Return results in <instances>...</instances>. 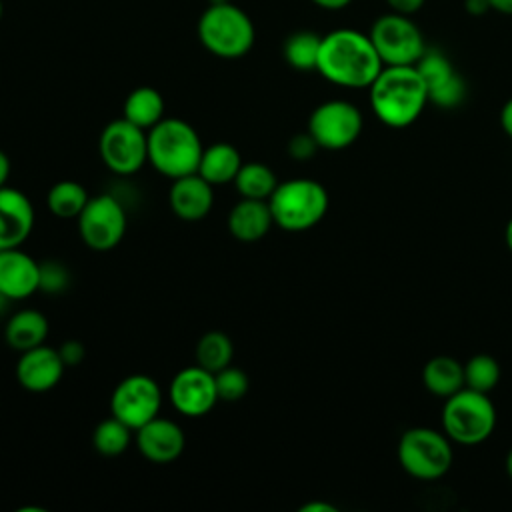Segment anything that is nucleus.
I'll use <instances>...</instances> for the list:
<instances>
[{
    "label": "nucleus",
    "mask_w": 512,
    "mask_h": 512,
    "mask_svg": "<svg viewBox=\"0 0 512 512\" xmlns=\"http://www.w3.org/2000/svg\"><path fill=\"white\" fill-rule=\"evenodd\" d=\"M234 344L226 332L210 330L200 336L196 344V364L216 374L218 370L232 364Z\"/></svg>",
    "instance_id": "obj_27"
},
{
    "label": "nucleus",
    "mask_w": 512,
    "mask_h": 512,
    "mask_svg": "<svg viewBox=\"0 0 512 512\" xmlns=\"http://www.w3.org/2000/svg\"><path fill=\"white\" fill-rule=\"evenodd\" d=\"M504 466H506V474L510 476V480H512V448L508 450V454H506V462H504Z\"/></svg>",
    "instance_id": "obj_43"
},
{
    "label": "nucleus",
    "mask_w": 512,
    "mask_h": 512,
    "mask_svg": "<svg viewBox=\"0 0 512 512\" xmlns=\"http://www.w3.org/2000/svg\"><path fill=\"white\" fill-rule=\"evenodd\" d=\"M268 204L276 226L286 232H304L326 216L328 192L312 178H292L278 182Z\"/></svg>",
    "instance_id": "obj_5"
},
{
    "label": "nucleus",
    "mask_w": 512,
    "mask_h": 512,
    "mask_svg": "<svg viewBox=\"0 0 512 512\" xmlns=\"http://www.w3.org/2000/svg\"><path fill=\"white\" fill-rule=\"evenodd\" d=\"M500 380V364L490 354H474L464 364V386L478 390V392H490L496 388Z\"/></svg>",
    "instance_id": "obj_30"
},
{
    "label": "nucleus",
    "mask_w": 512,
    "mask_h": 512,
    "mask_svg": "<svg viewBox=\"0 0 512 512\" xmlns=\"http://www.w3.org/2000/svg\"><path fill=\"white\" fill-rule=\"evenodd\" d=\"M160 406L162 390L158 382L146 374H130L122 378L110 396V414L134 432L156 418Z\"/></svg>",
    "instance_id": "obj_12"
},
{
    "label": "nucleus",
    "mask_w": 512,
    "mask_h": 512,
    "mask_svg": "<svg viewBox=\"0 0 512 512\" xmlns=\"http://www.w3.org/2000/svg\"><path fill=\"white\" fill-rule=\"evenodd\" d=\"M500 126L506 132V136L512 138V98H508L500 110Z\"/></svg>",
    "instance_id": "obj_36"
},
{
    "label": "nucleus",
    "mask_w": 512,
    "mask_h": 512,
    "mask_svg": "<svg viewBox=\"0 0 512 512\" xmlns=\"http://www.w3.org/2000/svg\"><path fill=\"white\" fill-rule=\"evenodd\" d=\"M34 228V206L30 198L12 186L0 188V250L18 248Z\"/></svg>",
    "instance_id": "obj_17"
},
{
    "label": "nucleus",
    "mask_w": 512,
    "mask_h": 512,
    "mask_svg": "<svg viewBox=\"0 0 512 512\" xmlns=\"http://www.w3.org/2000/svg\"><path fill=\"white\" fill-rule=\"evenodd\" d=\"M240 166H242V158L234 144L214 142L210 146H204L202 158L198 164V174L212 186H222V184L234 182Z\"/></svg>",
    "instance_id": "obj_22"
},
{
    "label": "nucleus",
    "mask_w": 512,
    "mask_h": 512,
    "mask_svg": "<svg viewBox=\"0 0 512 512\" xmlns=\"http://www.w3.org/2000/svg\"><path fill=\"white\" fill-rule=\"evenodd\" d=\"M308 132L320 148L344 150L362 132V112L348 100L322 102L308 118Z\"/></svg>",
    "instance_id": "obj_11"
},
{
    "label": "nucleus",
    "mask_w": 512,
    "mask_h": 512,
    "mask_svg": "<svg viewBox=\"0 0 512 512\" xmlns=\"http://www.w3.org/2000/svg\"><path fill=\"white\" fill-rule=\"evenodd\" d=\"M316 6L326 8V10H342L346 8L352 0H312Z\"/></svg>",
    "instance_id": "obj_40"
},
{
    "label": "nucleus",
    "mask_w": 512,
    "mask_h": 512,
    "mask_svg": "<svg viewBox=\"0 0 512 512\" xmlns=\"http://www.w3.org/2000/svg\"><path fill=\"white\" fill-rule=\"evenodd\" d=\"M368 36L384 66H414L426 50L420 28L398 12L376 18Z\"/></svg>",
    "instance_id": "obj_8"
},
{
    "label": "nucleus",
    "mask_w": 512,
    "mask_h": 512,
    "mask_svg": "<svg viewBox=\"0 0 512 512\" xmlns=\"http://www.w3.org/2000/svg\"><path fill=\"white\" fill-rule=\"evenodd\" d=\"M228 230L240 242H258L274 226L268 200L240 198L228 212Z\"/></svg>",
    "instance_id": "obj_20"
},
{
    "label": "nucleus",
    "mask_w": 512,
    "mask_h": 512,
    "mask_svg": "<svg viewBox=\"0 0 512 512\" xmlns=\"http://www.w3.org/2000/svg\"><path fill=\"white\" fill-rule=\"evenodd\" d=\"M464 6L470 14L474 16H480V14H486L490 10V4L488 0H464Z\"/></svg>",
    "instance_id": "obj_37"
},
{
    "label": "nucleus",
    "mask_w": 512,
    "mask_h": 512,
    "mask_svg": "<svg viewBox=\"0 0 512 512\" xmlns=\"http://www.w3.org/2000/svg\"><path fill=\"white\" fill-rule=\"evenodd\" d=\"M124 118L138 128L150 130L164 118V98L152 86L134 88L124 100Z\"/></svg>",
    "instance_id": "obj_24"
},
{
    "label": "nucleus",
    "mask_w": 512,
    "mask_h": 512,
    "mask_svg": "<svg viewBox=\"0 0 512 512\" xmlns=\"http://www.w3.org/2000/svg\"><path fill=\"white\" fill-rule=\"evenodd\" d=\"M496 408L486 392L462 388L442 406V432L456 444L476 446L492 436Z\"/></svg>",
    "instance_id": "obj_6"
},
{
    "label": "nucleus",
    "mask_w": 512,
    "mask_h": 512,
    "mask_svg": "<svg viewBox=\"0 0 512 512\" xmlns=\"http://www.w3.org/2000/svg\"><path fill=\"white\" fill-rule=\"evenodd\" d=\"M40 290V262L20 246L0 250V292L8 300H24Z\"/></svg>",
    "instance_id": "obj_18"
},
{
    "label": "nucleus",
    "mask_w": 512,
    "mask_h": 512,
    "mask_svg": "<svg viewBox=\"0 0 512 512\" xmlns=\"http://www.w3.org/2000/svg\"><path fill=\"white\" fill-rule=\"evenodd\" d=\"M320 42L322 36L310 30H298L290 34L284 42V60L294 68V70H316L318 64V54H320Z\"/></svg>",
    "instance_id": "obj_28"
},
{
    "label": "nucleus",
    "mask_w": 512,
    "mask_h": 512,
    "mask_svg": "<svg viewBox=\"0 0 512 512\" xmlns=\"http://www.w3.org/2000/svg\"><path fill=\"white\" fill-rule=\"evenodd\" d=\"M90 200L86 188L76 180H60L46 194V206L50 214L58 218H78Z\"/></svg>",
    "instance_id": "obj_26"
},
{
    "label": "nucleus",
    "mask_w": 512,
    "mask_h": 512,
    "mask_svg": "<svg viewBox=\"0 0 512 512\" xmlns=\"http://www.w3.org/2000/svg\"><path fill=\"white\" fill-rule=\"evenodd\" d=\"M214 380H216L218 400L222 402H238L240 398H244V394L250 388L248 374L242 368H236L232 364L218 370L214 374Z\"/></svg>",
    "instance_id": "obj_31"
},
{
    "label": "nucleus",
    "mask_w": 512,
    "mask_h": 512,
    "mask_svg": "<svg viewBox=\"0 0 512 512\" xmlns=\"http://www.w3.org/2000/svg\"><path fill=\"white\" fill-rule=\"evenodd\" d=\"M318 148H320V146L316 144V140L312 138L310 132H306V134H296V136H292V140L288 142V154H290L294 160H300V162L312 158Z\"/></svg>",
    "instance_id": "obj_33"
},
{
    "label": "nucleus",
    "mask_w": 512,
    "mask_h": 512,
    "mask_svg": "<svg viewBox=\"0 0 512 512\" xmlns=\"http://www.w3.org/2000/svg\"><path fill=\"white\" fill-rule=\"evenodd\" d=\"M428 88V102L438 108H454L466 98V82L452 62L436 48H426L414 64Z\"/></svg>",
    "instance_id": "obj_14"
},
{
    "label": "nucleus",
    "mask_w": 512,
    "mask_h": 512,
    "mask_svg": "<svg viewBox=\"0 0 512 512\" xmlns=\"http://www.w3.org/2000/svg\"><path fill=\"white\" fill-rule=\"evenodd\" d=\"M8 302H10V300L0 292V314L4 312V308H6V304H8Z\"/></svg>",
    "instance_id": "obj_44"
},
{
    "label": "nucleus",
    "mask_w": 512,
    "mask_h": 512,
    "mask_svg": "<svg viewBox=\"0 0 512 512\" xmlns=\"http://www.w3.org/2000/svg\"><path fill=\"white\" fill-rule=\"evenodd\" d=\"M370 90L374 116L390 128H406L428 104V88L416 66H384Z\"/></svg>",
    "instance_id": "obj_2"
},
{
    "label": "nucleus",
    "mask_w": 512,
    "mask_h": 512,
    "mask_svg": "<svg viewBox=\"0 0 512 512\" xmlns=\"http://www.w3.org/2000/svg\"><path fill=\"white\" fill-rule=\"evenodd\" d=\"M168 394L172 406L190 418L208 414L218 402L214 374L198 364L178 370L170 382Z\"/></svg>",
    "instance_id": "obj_13"
},
{
    "label": "nucleus",
    "mask_w": 512,
    "mask_h": 512,
    "mask_svg": "<svg viewBox=\"0 0 512 512\" xmlns=\"http://www.w3.org/2000/svg\"><path fill=\"white\" fill-rule=\"evenodd\" d=\"M66 364L56 348L40 344L20 352L16 380L28 392H48L62 380Z\"/></svg>",
    "instance_id": "obj_15"
},
{
    "label": "nucleus",
    "mask_w": 512,
    "mask_h": 512,
    "mask_svg": "<svg viewBox=\"0 0 512 512\" xmlns=\"http://www.w3.org/2000/svg\"><path fill=\"white\" fill-rule=\"evenodd\" d=\"M136 446L146 460L168 464L184 452L186 436L174 420L156 416L136 430Z\"/></svg>",
    "instance_id": "obj_16"
},
{
    "label": "nucleus",
    "mask_w": 512,
    "mask_h": 512,
    "mask_svg": "<svg viewBox=\"0 0 512 512\" xmlns=\"http://www.w3.org/2000/svg\"><path fill=\"white\" fill-rule=\"evenodd\" d=\"M384 68L372 40L352 28H338L322 36L316 70L342 88H368Z\"/></svg>",
    "instance_id": "obj_1"
},
{
    "label": "nucleus",
    "mask_w": 512,
    "mask_h": 512,
    "mask_svg": "<svg viewBox=\"0 0 512 512\" xmlns=\"http://www.w3.org/2000/svg\"><path fill=\"white\" fill-rule=\"evenodd\" d=\"M504 242H506L508 250L512 252V218H510V220H508V224H506V230H504Z\"/></svg>",
    "instance_id": "obj_42"
},
{
    "label": "nucleus",
    "mask_w": 512,
    "mask_h": 512,
    "mask_svg": "<svg viewBox=\"0 0 512 512\" xmlns=\"http://www.w3.org/2000/svg\"><path fill=\"white\" fill-rule=\"evenodd\" d=\"M128 218L120 200L112 194L90 196L78 216V232L82 242L96 250L106 252L116 248L126 234Z\"/></svg>",
    "instance_id": "obj_10"
},
{
    "label": "nucleus",
    "mask_w": 512,
    "mask_h": 512,
    "mask_svg": "<svg viewBox=\"0 0 512 512\" xmlns=\"http://www.w3.org/2000/svg\"><path fill=\"white\" fill-rule=\"evenodd\" d=\"M2 12H4V4H2V0H0V20H2Z\"/></svg>",
    "instance_id": "obj_45"
},
{
    "label": "nucleus",
    "mask_w": 512,
    "mask_h": 512,
    "mask_svg": "<svg viewBox=\"0 0 512 512\" xmlns=\"http://www.w3.org/2000/svg\"><path fill=\"white\" fill-rule=\"evenodd\" d=\"M424 388L440 398H448L464 388V366L452 356H434L422 368Z\"/></svg>",
    "instance_id": "obj_23"
},
{
    "label": "nucleus",
    "mask_w": 512,
    "mask_h": 512,
    "mask_svg": "<svg viewBox=\"0 0 512 512\" xmlns=\"http://www.w3.org/2000/svg\"><path fill=\"white\" fill-rule=\"evenodd\" d=\"M70 282L68 268L58 260L40 262V290L48 294H56L66 290Z\"/></svg>",
    "instance_id": "obj_32"
},
{
    "label": "nucleus",
    "mask_w": 512,
    "mask_h": 512,
    "mask_svg": "<svg viewBox=\"0 0 512 512\" xmlns=\"http://www.w3.org/2000/svg\"><path fill=\"white\" fill-rule=\"evenodd\" d=\"M168 202L172 212L188 222L202 220L214 204L212 184L206 182L198 172L172 180V188L168 192Z\"/></svg>",
    "instance_id": "obj_19"
},
{
    "label": "nucleus",
    "mask_w": 512,
    "mask_h": 512,
    "mask_svg": "<svg viewBox=\"0 0 512 512\" xmlns=\"http://www.w3.org/2000/svg\"><path fill=\"white\" fill-rule=\"evenodd\" d=\"M398 462L416 480H438L452 466V440L434 428H408L398 440Z\"/></svg>",
    "instance_id": "obj_7"
},
{
    "label": "nucleus",
    "mask_w": 512,
    "mask_h": 512,
    "mask_svg": "<svg viewBox=\"0 0 512 512\" xmlns=\"http://www.w3.org/2000/svg\"><path fill=\"white\" fill-rule=\"evenodd\" d=\"M426 0H386V4L390 6V12H398V14H406L412 16L416 14Z\"/></svg>",
    "instance_id": "obj_35"
},
{
    "label": "nucleus",
    "mask_w": 512,
    "mask_h": 512,
    "mask_svg": "<svg viewBox=\"0 0 512 512\" xmlns=\"http://www.w3.org/2000/svg\"><path fill=\"white\" fill-rule=\"evenodd\" d=\"M132 432L134 430L130 426H126L122 420H118L110 414V418H104L94 428L92 444H94L96 452L102 454V456H108V458L120 456L130 446Z\"/></svg>",
    "instance_id": "obj_29"
},
{
    "label": "nucleus",
    "mask_w": 512,
    "mask_h": 512,
    "mask_svg": "<svg viewBox=\"0 0 512 512\" xmlns=\"http://www.w3.org/2000/svg\"><path fill=\"white\" fill-rule=\"evenodd\" d=\"M198 38L202 46L226 60L246 56L256 40L250 16L232 2H210L198 20Z\"/></svg>",
    "instance_id": "obj_4"
},
{
    "label": "nucleus",
    "mask_w": 512,
    "mask_h": 512,
    "mask_svg": "<svg viewBox=\"0 0 512 512\" xmlns=\"http://www.w3.org/2000/svg\"><path fill=\"white\" fill-rule=\"evenodd\" d=\"M488 4H490V10L512 16V0H488Z\"/></svg>",
    "instance_id": "obj_41"
},
{
    "label": "nucleus",
    "mask_w": 512,
    "mask_h": 512,
    "mask_svg": "<svg viewBox=\"0 0 512 512\" xmlns=\"http://www.w3.org/2000/svg\"><path fill=\"white\" fill-rule=\"evenodd\" d=\"M300 512H336V508L328 502H308L300 508Z\"/></svg>",
    "instance_id": "obj_39"
},
{
    "label": "nucleus",
    "mask_w": 512,
    "mask_h": 512,
    "mask_svg": "<svg viewBox=\"0 0 512 512\" xmlns=\"http://www.w3.org/2000/svg\"><path fill=\"white\" fill-rule=\"evenodd\" d=\"M48 330V320L40 310L24 308L8 318L4 326V338L10 348L24 352L44 344Z\"/></svg>",
    "instance_id": "obj_21"
},
{
    "label": "nucleus",
    "mask_w": 512,
    "mask_h": 512,
    "mask_svg": "<svg viewBox=\"0 0 512 512\" xmlns=\"http://www.w3.org/2000/svg\"><path fill=\"white\" fill-rule=\"evenodd\" d=\"M98 152L106 168L118 176L138 172L148 162V130L138 128L124 116L104 126Z\"/></svg>",
    "instance_id": "obj_9"
},
{
    "label": "nucleus",
    "mask_w": 512,
    "mask_h": 512,
    "mask_svg": "<svg viewBox=\"0 0 512 512\" xmlns=\"http://www.w3.org/2000/svg\"><path fill=\"white\" fill-rule=\"evenodd\" d=\"M58 352H60L66 366H76L84 358V346L78 340H66L58 348Z\"/></svg>",
    "instance_id": "obj_34"
},
{
    "label": "nucleus",
    "mask_w": 512,
    "mask_h": 512,
    "mask_svg": "<svg viewBox=\"0 0 512 512\" xmlns=\"http://www.w3.org/2000/svg\"><path fill=\"white\" fill-rule=\"evenodd\" d=\"M234 186L240 198H254V200H268L278 186L276 174L270 166L262 162H242Z\"/></svg>",
    "instance_id": "obj_25"
},
{
    "label": "nucleus",
    "mask_w": 512,
    "mask_h": 512,
    "mask_svg": "<svg viewBox=\"0 0 512 512\" xmlns=\"http://www.w3.org/2000/svg\"><path fill=\"white\" fill-rule=\"evenodd\" d=\"M10 170H12V164H10V158L4 150H0V188L6 186L8 182V176H10Z\"/></svg>",
    "instance_id": "obj_38"
},
{
    "label": "nucleus",
    "mask_w": 512,
    "mask_h": 512,
    "mask_svg": "<svg viewBox=\"0 0 512 512\" xmlns=\"http://www.w3.org/2000/svg\"><path fill=\"white\" fill-rule=\"evenodd\" d=\"M202 150L196 128L182 118H162L148 130V162L170 180L198 172Z\"/></svg>",
    "instance_id": "obj_3"
}]
</instances>
